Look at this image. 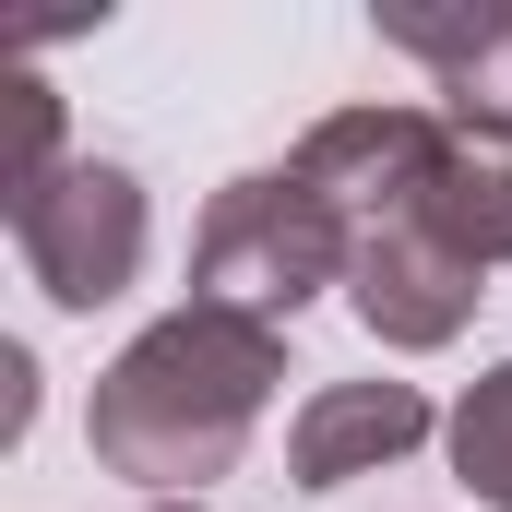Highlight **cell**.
I'll return each instance as SVG.
<instances>
[{"label": "cell", "instance_id": "6da1fadb", "mask_svg": "<svg viewBox=\"0 0 512 512\" xmlns=\"http://www.w3.org/2000/svg\"><path fill=\"white\" fill-rule=\"evenodd\" d=\"M274 382H286V334L191 298V310L143 322L120 358L96 370L84 441H96V465H108V477L155 489V501H191V489H215V477L251 453Z\"/></svg>", "mask_w": 512, "mask_h": 512}, {"label": "cell", "instance_id": "7c38bea8", "mask_svg": "<svg viewBox=\"0 0 512 512\" xmlns=\"http://www.w3.org/2000/svg\"><path fill=\"white\" fill-rule=\"evenodd\" d=\"M155 512H203V501H155Z\"/></svg>", "mask_w": 512, "mask_h": 512}, {"label": "cell", "instance_id": "52a82bcc", "mask_svg": "<svg viewBox=\"0 0 512 512\" xmlns=\"http://www.w3.org/2000/svg\"><path fill=\"white\" fill-rule=\"evenodd\" d=\"M417 227L453 239L477 262H512V131H477V120H441V155H429V191H417Z\"/></svg>", "mask_w": 512, "mask_h": 512}, {"label": "cell", "instance_id": "30bf717a", "mask_svg": "<svg viewBox=\"0 0 512 512\" xmlns=\"http://www.w3.org/2000/svg\"><path fill=\"white\" fill-rule=\"evenodd\" d=\"M0 108H12V155H0V215L24 191H48L72 155H60V84L48 72H0Z\"/></svg>", "mask_w": 512, "mask_h": 512}, {"label": "cell", "instance_id": "277c9868", "mask_svg": "<svg viewBox=\"0 0 512 512\" xmlns=\"http://www.w3.org/2000/svg\"><path fill=\"white\" fill-rule=\"evenodd\" d=\"M429 155H441V108H334V120L298 131V179L358 227V239H382V227H417V191H429Z\"/></svg>", "mask_w": 512, "mask_h": 512}, {"label": "cell", "instance_id": "5b68a950", "mask_svg": "<svg viewBox=\"0 0 512 512\" xmlns=\"http://www.w3.org/2000/svg\"><path fill=\"white\" fill-rule=\"evenodd\" d=\"M346 298H358V322L382 334L393 358H429V346H453L465 322H477V262L453 251V239H429V227H382V239H358V274H346Z\"/></svg>", "mask_w": 512, "mask_h": 512}, {"label": "cell", "instance_id": "3957f363", "mask_svg": "<svg viewBox=\"0 0 512 512\" xmlns=\"http://www.w3.org/2000/svg\"><path fill=\"white\" fill-rule=\"evenodd\" d=\"M12 251H24V274H36L60 310H108V298H131V274H143V251H155L143 179H131L120 155H72L48 191L12 203Z\"/></svg>", "mask_w": 512, "mask_h": 512}, {"label": "cell", "instance_id": "8fae6325", "mask_svg": "<svg viewBox=\"0 0 512 512\" xmlns=\"http://www.w3.org/2000/svg\"><path fill=\"white\" fill-rule=\"evenodd\" d=\"M24 417H36V358L0 346V441H24Z\"/></svg>", "mask_w": 512, "mask_h": 512}, {"label": "cell", "instance_id": "8992f818", "mask_svg": "<svg viewBox=\"0 0 512 512\" xmlns=\"http://www.w3.org/2000/svg\"><path fill=\"white\" fill-rule=\"evenodd\" d=\"M429 429H441V417H429L417 382H322L310 405H298V429H286V477H298V489L382 477V465H405Z\"/></svg>", "mask_w": 512, "mask_h": 512}, {"label": "cell", "instance_id": "9c48e42d", "mask_svg": "<svg viewBox=\"0 0 512 512\" xmlns=\"http://www.w3.org/2000/svg\"><path fill=\"white\" fill-rule=\"evenodd\" d=\"M441 441H453V477H465L489 512H512V358L453 405V429H441Z\"/></svg>", "mask_w": 512, "mask_h": 512}, {"label": "cell", "instance_id": "7a4b0ae2", "mask_svg": "<svg viewBox=\"0 0 512 512\" xmlns=\"http://www.w3.org/2000/svg\"><path fill=\"white\" fill-rule=\"evenodd\" d=\"M358 274V227L298 179V167H251L203 203V239H191V298L203 310H239V322H298L322 286Z\"/></svg>", "mask_w": 512, "mask_h": 512}, {"label": "cell", "instance_id": "ba28073f", "mask_svg": "<svg viewBox=\"0 0 512 512\" xmlns=\"http://www.w3.org/2000/svg\"><path fill=\"white\" fill-rule=\"evenodd\" d=\"M382 48L441 72V120L512 131V12H382Z\"/></svg>", "mask_w": 512, "mask_h": 512}]
</instances>
